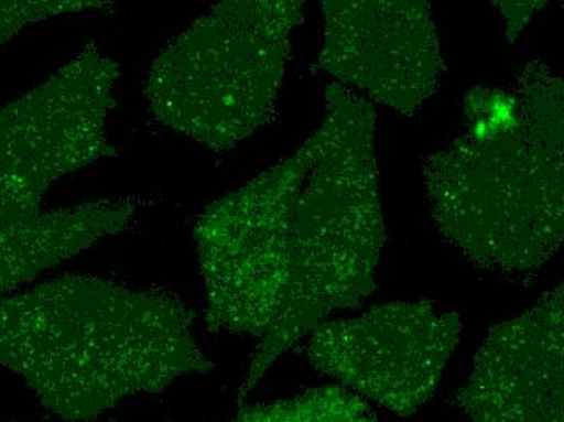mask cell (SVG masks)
Segmentation results:
<instances>
[{"instance_id": "obj_6", "label": "cell", "mask_w": 564, "mask_h": 422, "mask_svg": "<svg viewBox=\"0 0 564 422\" xmlns=\"http://www.w3.org/2000/svg\"><path fill=\"white\" fill-rule=\"evenodd\" d=\"M119 77V62L89 43L40 87L0 108V205L40 212L54 182L116 156L106 119Z\"/></svg>"}, {"instance_id": "obj_1", "label": "cell", "mask_w": 564, "mask_h": 422, "mask_svg": "<svg viewBox=\"0 0 564 422\" xmlns=\"http://www.w3.org/2000/svg\"><path fill=\"white\" fill-rule=\"evenodd\" d=\"M466 132L423 163L438 231L479 269L535 272L564 236L563 80L535 59L507 88H470Z\"/></svg>"}, {"instance_id": "obj_5", "label": "cell", "mask_w": 564, "mask_h": 422, "mask_svg": "<svg viewBox=\"0 0 564 422\" xmlns=\"http://www.w3.org/2000/svg\"><path fill=\"white\" fill-rule=\"evenodd\" d=\"M301 149L209 205L195 223L209 331L261 339L288 280V223L304 177Z\"/></svg>"}, {"instance_id": "obj_10", "label": "cell", "mask_w": 564, "mask_h": 422, "mask_svg": "<svg viewBox=\"0 0 564 422\" xmlns=\"http://www.w3.org/2000/svg\"><path fill=\"white\" fill-rule=\"evenodd\" d=\"M133 198H99L53 212L0 205V301L46 270L127 229Z\"/></svg>"}, {"instance_id": "obj_12", "label": "cell", "mask_w": 564, "mask_h": 422, "mask_svg": "<svg viewBox=\"0 0 564 422\" xmlns=\"http://www.w3.org/2000/svg\"><path fill=\"white\" fill-rule=\"evenodd\" d=\"M111 2L99 0H0V46L26 25L65 13L101 9Z\"/></svg>"}, {"instance_id": "obj_3", "label": "cell", "mask_w": 564, "mask_h": 422, "mask_svg": "<svg viewBox=\"0 0 564 422\" xmlns=\"http://www.w3.org/2000/svg\"><path fill=\"white\" fill-rule=\"evenodd\" d=\"M325 99V119L301 147L305 173L289 215L280 311L258 339L239 404L295 343L377 290L375 273L387 242L375 158L377 112L343 85H329Z\"/></svg>"}, {"instance_id": "obj_2", "label": "cell", "mask_w": 564, "mask_h": 422, "mask_svg": "<svg viewBox=\"0 0 564 422\" xmlns=\"http://www.w3.org/2000/svg\"><path fill=\"white\" fill-rule=\"evenodd\" d=\"M0 367L58 420L89 422L213 364L174 294L68 274L0 301Z\"/></svg>"}, {"instance_id": "obj_13", "label": "cell", "mask_w": 564, "mask_h": 422, "mask_svg": "<svg viewBox=\"0 0 564 422\" xmlns=\"http://www.w3.org/2000/svg\"><path fill=\"white\" fill-rule=\"evenodd\" d=\"M501 6L500 10L507 19V34L509 41L514 43V36L524 29L525 23L531 19L536 9H542L545 2H495Z\"/></svg>"}, {"instance_id": "obj_7", "label": "cell", "mask_w": 564, "mask_h": 422, "mask_svg": "<svg viewBox=\"0 0 564 422\" xmlns=\"http://www.w3.org/2000/svg\"><path fill=\"white\" fill-rule=\"evenodd\" d=\"M460 332L457 312L430 301L390 302L323 322L312 332L307 358L343 389L408 420L435 393Z\"/></svg>"}, {"instance_id": "obj_4", "label": "cell", "mask_w": 564, "mask_h": 422, "mask_svg": "<svg viewBox=\"0 0 564 422\" xmlns=\"http://www.w3.org/2000/svg\"><path fill=\"white\" fill-rule=\"evenodd\" d=\"M302 0H226L171 41L151 65L158 121L215 151L271 121Z\"/></svg>"}, {"instance_id": "obj_8", "label": "cell", "mask_w": 564, "mask_h": 422, "mask_svg": "<svg viewBox=\"0 0 564 422\" xmlns=\"http://www.w3.org/2000/svg\"><path fill=\"white\" fill-rule=\"evenodd\" d=\"M319 67L411 116L436 91L443 57L423 0H325Z\"/></svg>"}, {"instance_id": "obj_11", "label": "cell", "mask_w": 564, "mask_h": 422, "mask_svg": "<svg viewBox=\"0 0 564 422\" xmlns=\"http://www.w3.org/2000/svg\"><path fill=\"white\" fill-rule=\"evenodd\" d=\"M230 422H378V418L364 398L336 386L247 408Z\"/></svg>"}, {"instance_id": "obj_9", "label": "cell", "mask_w": 564, "mask_h": 422, "mask_svg": "<svg viewBox=\"0 0 564 422\" xmlns=\"http://www.w3.org/2000/svg\"><path fill=\"white\" fill-rule=\"evenodd\" d=\"M564 286L491 328L456 394L469 422H564Z\"/></svg>"}]
</instances>
